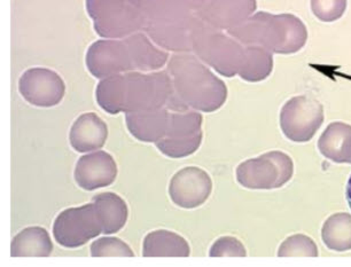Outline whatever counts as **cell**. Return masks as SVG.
Masks as SVG:
<instances>
[{
	"label": "cell",
	"mask_w": 351,
	"mask_h": 267,
	"mask_svg": "<svg viewBox=\"0 0 351 267\" xmlns=\"http://www.w3.org/2000/svg\"><path fill=\"white\" fill-rule=\"evenodd\" d=\"M144 31L153 42L176 53L193 52L208 25L180 0H145Z\"/></svg>",
	"instance_id": "1"
},
{
	"label": "cell",
	"mask_w": 351,
	"mask_h": 267,
	"mask_svg": "<svg viewBox=\"0 0 351 267\" xmlns=\"http://www.w3.org/2000/svg\"><path fill=\"white\" fill-rule=\"evenodd\" d=\"M168 73L176 95L190 110L214 113L228 99V88L221 78L195 54L178 53L170 58Z\"/></svg>",
	"instance_id": "2"
},
{
	"label": "cell",
	"mask_w": 351,
	"mask_h": 267,
	"mask_svg": "<svg viewBox=\"0 0 351 267\" xmlns=\"http://www.w3.org/2000/svg\"><path fill=\"white\" fill-rule=\"evenodd\" d=\"M228 34L243 46H260L272 54H294L306 46L308 30L293 14L257 12Z\"/></svg>",
	"instance_id": "3"
},
{
	"label": "cell",
	"mask_w": 351,
	"mask_h": 267,
	"mask_svg": "<svg viewBox=\"0 0 351 267\" xmlns=\"http://www.w3.org/2000/svg\"><path fill=\"white\" fill-rule=\"evenodd\" d=\"M161 108L173 112L190 110L176 95L168 71H153L151 74L130 71L123 74L122 113H143Z\"/></svg>",
	"instance_id": "4"
},
{
	"label": "cell",
	"mask_w": 351,
	"mask_h": 267,
	"mask_svg": "<svg viewBox=\"0 0 351 267\" xmlns=\"http://www.w3.org/2000/svg\"><path fill=\"white\" fill-rule=\"evenodd\" d=\"M145 0H86V11L102 38H127L144 30Z\"/></svg>",
	"instance_id": "5"
},
{
	"label": "cell",
	"mask_w": 351,
	"mask_h": 267,
	"mask_svg": "<svg viewBox=\"0 0 351 267\" xmlns=\"http://www.w3.org/2000/svg\"><path fill=\"white\" fill-rule=\"evenodd\" d=\"M193 53L216 73L231 78L239 74L245 59V46L223 30L208 25L194 42Z\"/></svg>",
	"instance_id": "6"
},
{
	"label": "cell",
	"mask_w": 351,
	"mask_h": 267,
	"mask_svg": "<svg viewBox=\"0 0 351 267\" xmlns=\"http://www.w3.org/2000/svg\"><path fill=\"white\" fill-rule=\"evenodd\" d=\"M294 163L284 151H274L250 158L237 168V180L248 190H276L291 179Z\"/></svg>",
	"instance_id": "7"
},
{
	"label": "cell",
	"mask_w": 351,
	"mask_h": 267,
	"mask_svg": "<svg viewBox=\"0 0 351 267\" xmlns=\"http://www.w3.org/2000/svg\"><path fill=\"white\" fill-rule=\"evenodd\" d=\"M202 122L204 117L197 110H171L167 134L155 144L158 151L170 158L194 154L204 138Z\"/></svg>",
	"instance_id": "8"
},
{
	"label": "cell",
	"mask_w": 351,
	"mask_h": 267,
	"mask_svg": "<svg viewBox=\"0 0 351 267\" xmlns=\"http://www.w3.org/2000/svg\"><path fill=\"white\" fill-rule=\"evenodd\" d=\"M101 233V222L93 202L66 209L53 224V236L56 242L71 249L84 246Z\"/></svg>",
	"instance_id": "9"
},
{
	"label": "cell",
	"mask_w": 351,
	"mask_h": 267,
	"mask_svg": "<svg viewBox=\"0 0 351 267\" xmlns=\"http://www.w3.org/2000/svg\"><path fill=\"white\" fill-rule=\"evenodd\" d=\"M323 123V105L306 95L289 99L281 108V131L294 142L311 140Z\"/></svg>",
	"instance_id": "10"
},
{
	"label": "cell",
	"mask_w": 351,
	"mask_h": 267,
	"mask_svg": "<svg viewBox=\"0 0 351 267\" xmlns=\"http://www.w3.org/2000/svg\"><path fill=\"white\" fill-rule=\"evenodd\" d=\"M85 61L90 74L99 79L136 71L124 39L97 40L88 47Z\"/></svg>",
	"instance_id": "11"
},
{
	"label": "cell",
	"mask_w": 351,
	"mask_h": 267,
	"mask_svg": "<svg viewBox=\"0 0 351 267\" xmlns=\"http://www.w3.org/2000/svg\"><path fill=\"white\" fill-rule=\"evenodd\" d=\"M19 91L30 105L49 108L62 101L66 84L56 71L47 68H30L20 78Z\"/></svg>",
	"instance_id": "12"
},
{
	"label": "cell",
	"mask_w": 351,
	"mask_h": 267,
	"mask_svg": "<svg viewBox=\"0 0 351 267\" xmlns=\"http://www.w3.org/2000/svg\"><path fill=\"white\" fill-rule=\"evenodd\" d=\"M213 180L204 170L187 166L172 177L169 195L172 202L183 209L200 207L210 196Z\"/></svg>",
	"instance_id": "13"
},
{
	"label": "cell",
	"mask_w": 351,
	"mask_h": 267,
	"mask_svg": "<svg viewBox=\"0 0 351 267\" xmlns=\"http://www.w3.org/2000/svg\"><path fill=\"white\" fill-rule=\"evenodd\" d=\"M116 177L117 164L107 151H95L83 155L75 166V181L88 192L112 185Z\"/></svg>",
	"instance_id": "14"
},
{
	"label": "cell",
	"mask_w": 351,
	"mask_h": 267,
	"mask_svg": "<svg viewBox=\"0 0 351 267\" xmlns=\"http://www.w3.org/2000/svg\"><path fill=\"white\" fill-rule=\"evenodd\" d=\"M256 8V0H213L197 15L213 28L228 31L246 21Z\"/></svg>",
	"instance_id": "15"
},
{
	"label": "cell",
	"mask_w": 351,
	"mask_h": 267,
	"mask_svg": "<svg viewBox=\"0 0 351 267\" xmlns=\"http://www.w3.org/2000/svg\"><path fill=\"white\" fill-rule=\"evenodd\" d=\"M108 138V127L95 113H85L71 125L69 141L78 153H91L104 147Z\"/></svg>",
	"instance_id": "16"
},
{
	"label": "cell",
	"mask_w": 351,
	"mask_h": 267,
	"mask_svg": "<svg viewBox=\"0 0 351 267\" xmlns=\"http://www.w3.org/2000/svg\"><path fill=\"white\" fill-rule=\"evenodd\" d=\"M170 112L169 108H161L143 113L125 114L128 130L137 140L156 144L167 134Z\"/></svg>",
	"instance_id": "17"
},
{
	"label": "cell",
	"mask_w": 351,
	"mask_h": 267,
	"mask_svg": "<svg viewBox=\"0 0 351 267\" xmlns=\"http://www.w3.org/2000/svg\"><path fill=\"white\" fill-rule=\"evenodd\" d=\"M124 40L130 51L134 71L152 73L160 71L168 62L169 53L158 47L145 32H136Z\"/></svg>",
	"instance_id": "18"
},
{
	"label": "cell",
	"mask_w": 351,
	"mask_h": 267,
	"mask_svg": "<svg viewBox=\"0 0 351 267\" xmlns=\"http://www.w3.org/2000/svg\"><path fill=\"white\" fill-rule=\"evenodd\" d=\"M318 149L332 162L351 164V125L342 122L330 123L320 136Z\"/></svg>",
	"instance_id": "19"
},
{
	"label": "cell",
	"mask_w": 351,
	"mask_h": 267,
	"mask_svg": "<svg viewBox=\"0 0 351 267\" xmlns=\"http://www.w3.org/2000/svg\"><path fill=\"white\" fill-rule=\"evenodd\" d=\"M93 204L98 212L104 234L109 236L117 233L127 224L128 205L117 194L112 192L98 194L93 199Z\"/></svg>",
	"instance_id": "20"
},
{
	"label": "cell",
	"mask_w": 351,
	"mask_h": 267,
	"mask_svg": "<svg viewBox=\"0 0 351 267\" xmlns=\"http://www.w3.org/2000/svg\"><path fill=\"white\" fill-rule=\"evenodd\" d=\"M190 255V244L177 233L158 229L145 236L144 257H189Z\"/></svg>",
	"instance_id": "21"
},
{
	"label": "cell",
	"mask_w": 351,
	"mask_h": 267,
	"mask_svg": "<svg viewBox=\"0 0 351 267\" xmlns=\"http://www.w3.org/2000/svg\"><path fill=\"white\" fill-rule=\"evenodd\" d=\"M53 251L49 232L39 226L22 229L14 236L11 244V256L49 257Z\"/></svg>",
	"instance_id": "22"
},
{
	"label": "cell",
	"mask_w": 351,
	"mask_h": 267,
	"mask_svg": "<svg viewBox=\"0 0 351 267\" xmlns=\"http://www.w3.org/2000/svg\"><path fill=\"white\" fill-rule=\"evenodd\" d=\"M274 71L272 53L260 46H245V59L239 76L243 81L258 83L265 81Z\"/></svg>",
	"instance_id": "23"
},
{
	"label": "cell",
	"mask_w": 351,
	"mask_h": 267,
	"mask_svg": "<svg viewBox=\"0 0 351 267\" xmlns=\"http://www.w3.org/2000/svg\"><path fill=\"white\" fill-rule=\"evenodd\" d=\"M322 239L330 250L344 253L351 250V215L335 214L326 219L322 229Z\"/></svg>",
	"instance_id": "24"
},
{
	"label": "cell",
	"mask_w": 351,
	"mask_h": 267,
	"mask_svg": "<svg viewBox=\"0 0 351 267\" xmlns=\"http://www.w3.org/2000/svg\"><path fill=\"white\" fill-rule=\"evenodd\" d=\"M122 84L123 74L104 78L95 90L99 107L110 115L122 113Z\"/></svg>",
	"instance_id": "25"
},
{
	"label": "cell",
	"mask_w": 351,
	"mask_h": 267,
	"mask_svg": "<svg viewBox=\"0 0 351 267\" xmlns=\"http://www.w3.org/2000/svg\"><path fill=\"white\" fill-rule=\"evenodd\" d=\"M318 255L316 243L304 234L288 236L278 250V257H318Z\"/></svg>",
	"instance_id": "26"
},
{
	"label": "cell",
	"mask_w": 351,
	"mask_h": 267,
	"mask_svg": "<svg viewBox=\"0 0 351 267\" xmlns=\"http://www.w3.org/2000/svg\"><path fill=\"white\" fill-rule=\"evenodd\" d=\"M92 257H134L128 243L114 236H104L91 244Z\"/></svg>",
	"instance_id": "27"
},
{
	"label": "cell",
	"mask_w": 351,
	"mask_h": 267,
	"mask_svg": "<svg viewBox=\"0 0 351 267\" xmlns=\"http://www.w3.org/2000/svg\"><path fill=\"white\" fill-rule=\"evenodd\" d=\"M311 10L320 21H337L347 10V0H311Z\"/></svg>",
	"instance_id": "28"
},
{
	"label": "cell",
	"mask_w": 351,
	"mask_h": 267,
	"mask_svg": "<svg viewBox=\"0 0 351 267\" xmlns=\"http://www.w3.org/2000/svg\"><path fill=\"white\" fill-rule=\"evenodd\" d=\"M210 257H246V248L233 236H223L216 240L209 251Z\"/></svg>",
	"instance_id": "29"
},
{
	"label": "cell",
	"mask_w": 351,
	"mask_h": 267,
	"mask_svg": "<svg viewBox=\"0 0 351 267\" xmlns=\"http://www.w3.org/2000/svg\"><path fill=\"white\" fill-rule=\"evenodd\" d=\"M180 1L187 8H190L191 11H193L194 13H199V12L207 8L213 0H180Z\"/></svg>",
	"instance_id": "30"
},
{
	"label": "cell",
	"mask_w": 351,
	"mask_h": 267,
	"mask_svg": "<svg viewBox=\"0 0 351 267\" xmlns=\"http://www.w3.org/2000/svg\"><path fill=\"white\" fill-rule=\"evenodd\" d=\"M346 197H347L348 204L351 209V176L348 180L347 190H346Z\"/></svg>",
	"instance_id": "31"
}]
</instances>
